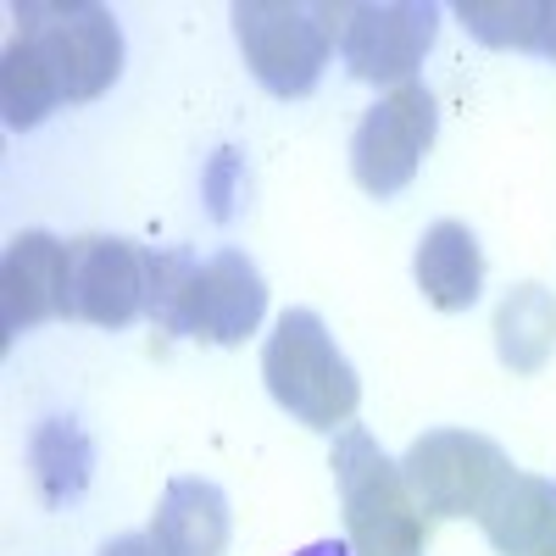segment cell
<instances>
[{
  "label": "cell",
  "instance_id": "277c9868",
  "mask_svg": "<svg viewBox=\"0 0 556 556\" xmlns=\"http://www.w3.org/2000/svg\"><path fill=\"white\" fill-rule=\"evenodd\" d=\"M17 34L51 62L62 101H96L123 73V28L96 0H28L12 12Z\"/></svg>",
  "mask_w": 556,
  "mask_h": 556
},
{
  "label": "cell",
  "instance_id": "6da1fadb",
  "mask_svg": "<svg viewBox=\"0 0 556 556\" xmlns=\"http://www.w3.org/2000/svg\"><path fill=\"white\" fill-rule=\"evenodd\" d=\"M262 379H267V395L317 434H340L362 406L356 367L334 345L329 323L306 306H290L273 323V334L262 345Z\"/></svg>",
  "mask_w": 556,
  "mask_h": 556
},
{
  "label": "cell",
  "instance_id": "9a60e30c",
  "mask_svg": "<svg viewBox=\"0 0 556 556\" xmlns=\"http://www.w3.org/2000/svg\"><path fill=\"white\" fill-rule=\"evenodd\" d=\"M556 351V295L545 285H518L495 306V356L513 374H540Z\"/></svg>",
  "mask_w": 556,
  "mask_h": 556
},
{
  "label": "cell",
  "instance_id": "3957f363",
  "mask_svg": "<svg viewBox=\"0 0 556 556\" xmlns=\"http://www.w3.org/2000/svg\"><path fill=\"white\" fill-rule=\"evenodd\" d=\"M329 468L345 506L351 556H424L429 551V518L412 501L401 462H390L362 424H345L334 434Z\"/></svg>",
  "mask_w": 556,
  "mask_h": 556
},
{
  "label": "cell",
  "instance_id": "ffe728a7",
  "mask_svg": "<svg viewBox=\"0 0 556 556\" xmlns=\"http://www.w3.org/2000/svg\"><path fill=\"white\" fill-rule=\"evenodd\" d=\"M295 556H351V545H334V540H317V545H306V551H295Z\"/></svg>",
  "mask_w": 556,
  "mask_h": 556
},
{
  "label": "cell",
  "instance_id": "30bf717a",
  "mask_svg": "<svg viewBox=\"0 0 556 556\" xmlns=\"http://www.w3.org/2000/svg\"><path fill=\"white\" fill-rule=\"evenodd\" d=\"M146 251L128 240L84 235L73 240V317L96 323V329H128L134 317H146Z\"/></svg>",
  "mask_w": 556,
  "mask_h": 556
},
{
  "label": "cell",
  "instance_id": "ba28073f",
  "mask_svg": "<svg viewBox=\"0 0 556 556\" xmlns=\"http://www.w3.org/2000/svg\"><path fill=\"white\" fill-rule=\"evenodd\" d=\"M51 317H73V240L28 228V235H17L7 245V262H0V323H7V345Z\"/></svg>",
  "mask_w": 556,
  "mask_h": 556
},
{
  "label": "cell",
  "instance_id": "2e32d148",
  "mask_svg": "<svg viewBox=\"0 0 556 556\" xmlns=\"http://www.w3.org/2000/svg\"><path fill=\"white\" fill-rule=\"evenodd\" d=\"M28 468H34L39 495L51 506H62V501L84 495L89 468H96V445H89V434L73 424V417H45V424L34 429V440H28Z\"/></svg>",
  "mask_w": 556,
  "mask_h": 556
},
{
  "label": "cell",
  "instance_id": "52a82bcc",
  "mask_svg": "<svg viewBox=\"0 0 556 556\" xmlns=\"http://www.w3.org/2000/svg\"><path fill=\"white\" fill-rule=\"evenodd\" d=\"M440 34V7L429 0H379V7H351L340 56L362 84H412Z\"/></svg>",
  "mask_w": 556,
  "mask_h": 556
},
{
  "label": "cell",
  "instance_id": "9c48e42d",
  "mask_svg": "<svg viewBox=\"0 0 556 556\" xmlns=\"http://www.w3.org/2000/svg\"><path fill=\"white\" fill-rule=\"evenodd\" d=\"M267 312V278L245 251H217L201 262L190 301H184V334L201 345H240L256 334V323Z\"/></svg>",
  "mask_w": 556,
  "mask_h": 556
},
{
  "label": "cell",
  "instance_id": "8992f818",
  "mask_svg": "<svg viewBox=\"0 0 556 556\" xmlns=\"http://www.w3.org/2000/svg\"><path fill=\"white\" fill-rule=\"evenodd\" d=\"M434 128H440V112H434V96L424 84H401L379 106H367V117L356 123L351 134V178L362 184L367 195H401L406 184L424 167L429 146H434Z\"/></svg>",
  "mask_w": 556,
  "mask_h": 556
},
{
  "label": "cell",
  "instance_id": "d6986e66",
  "mask_svg": "<svg viewBox=\"0 0 556 556\" xmlns=\"http://www.w3.org/2000/svg\"><path fill=\"white\" fill-rule=\"evenodd\" d=\"M101 556H162V551H156L151 534H117V540L101 545Z\"/></svg>",
  "mask_w": 556,
  "mask_h": 556
},
{
  "label": "cell",
  "instance_id": "8fae6325",
  "mask_svg": "<svg viewBox=\"0 0 556 556\" xmlns=\"http://www.w3.org/2000/svg\"><path fill=\"white\" fill-rule=\"evenodd\" d=\"M479 529L501 556H556V479L513 468L479 513Z\"/></svg>",
  "mask_w": 556,
  "mask_h": 556
},
{
  "label": "cell",
  "instance_id": "4fadbf2b",
  "mask_svg": "<svg viewBox=\"0 0 556 556\" xmlns=\"http://www.w3.org/2000/svg\"><path fill=\"white\" fill-rule=\"evenodd\" d=\"M412 273H417V290L434 312H468L484 290V251L473 240L468 223H434L424 240H417V256H412Z\"/></svg>",
  "mask_w": 556,
  "mask_h": 556
},
{
  "label": "cell",
  "instance_id": "7c38bea8",
  "mask_svg": "<svg viewBox=\"0 0 556 556\" xmlns=\"http://www.w3.org/2000/svg\"><path fill=\"white\" fill-rule=\"evenodd\" d=\"M235 518H228V495L212 479H173L156 501L151 540L162 556H223Z\"/></svg>",
  "mask_w": 556,
  "mask_h": 556
},
{
  "label": "cell",
  "instance_id": "5bb4252c",
  "mask_svg": "<svg viewBox=\"0 0 556 556\" xmlns=\"http://www.w3.org/2000/svg\"><path fill=\"white\" fill-rule=\"evenodd\" d=\"M456 23L490 51H529L556 62V0H462Z\"/></svg>",
  "mask_w": 556,
  "mask_h": 556
},
{
  "label": "cell",
  "instance_id": "e0dca14e",
  "mask_svg": "<svg viewBox=\"0 0 556 556\" xmlns=\"http://www.w3.org/2000/svg\"><path fill=\"white\" fill-rule=\"evenodd\" d=\"M56 106H62V84H56L51 62L23 34H12L7 56H0V112H7V128H34Z\"/></svg>",
  "mask_w": 556,
  "mask_h": 556
},
{
  "label": "cell",
  "instance_id": "ac0fdd59",
  "mask_svg": "<svg viewBox=\"0 0 556 556\" xmlns=\"http://www.w3.org/2000/svg\"><path fill=\"white\" fill-rule=\"evenodd\" d=\"M146 273H151L146 317L162 334H184V301H190V285H195L201 262L190 251H146Z\"/></svg>",
  "mask_w": 556,
  "mask_h": 556
},
{
  "label": "cell",
  "instance_id": "7a4b0ae2",
  "mask_svg": "<svg viewBox=\"0 0 556 556\" xmlns=\"http://www.w3.org/2000/svg\"><path fill=\"white\" fill-rule=\"evenodd\" d=\"M228 17H235L240 56L256 73V84L278 101H301L317 89L323 67L334 56L351 0H312V7H301V0H240Z\"/></svg>",
  "mask_w": 556,
  "mask_h": 556
},
{
  "label": "cell",
  "instance_id": "5b68a950",
  "mask_svg": "<svg viewBox=\"0 0 556 556\" xmlns=\"http://www.w3.org/2000/svg\"><path fill=\"white\" fill-rule=\"evenodd\" d=\"M506 473H513L506 451L473 429H429L401 456V479L429 523H445V518L479 523V513L490 506V495L501 490Z\"/></svg>",
  "mask_w": 556,
  "mask_h": 556
}]
</instances>
